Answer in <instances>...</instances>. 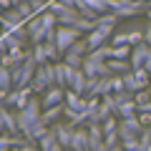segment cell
<instances>
[{
  "instance_id": "83f0119b",
  "label": "cell",
  "mask_w": 151,
  "mask_h": 151,
  "mask_svg": "<svg viewBox=\"0 0 151 151\" xmlns=\"http://www.w3.org/2000/svg\"><path fill=\"white\" fill-rule=\"evenodd\" d=\"M83 60L86 58H81V55H76V53H65L63 55V63H68L70 68H83Z\"/></svg>"
},
{
  "instance_id": "d6986e66",
  "label": "cell",
  "mask_w": 151,
  "mask_h": 151,
  "mask_svg": "<svg viewBox=\"0 0 151 151\" xmlns=\"http://www.w3.org/2000/svg\"><path fill=\"white\" fill-rule=\"evenodd\" d=\"M38 146H40V151H65L63 146L58 144V139H55V134H53V131H48V134H45L43 139L38 141Z\"/></svg>"
},
{
  "instance_id": "ac0fdd59",
  "label": "cell",
  "mask_w": 151,
  "mask_h": 151,
  "mask_svg": "<svg viewBox=\"0 0 151 151\" xmlns=\"http://www.w3.org/2000/svg\"><path fill=\"white\" fill-rule=\"evenodd\" d=\"M86 129H88V136H91V151L103 146V126L91 121V124H86Z\"/></svg>"
},
{
  "instance_id": "ba28073f",
  "label": "cell",
  "mask_w": 151,
  "mask_h": 151,
  "mask_svg": "<svg viewBox=\"0 0 151 151\" xmlns=\"http://www.w3.org/2000/svg\"><path fill=\"white\" fill-rule=\"evenodd\" d=\"M65 91L68 88H60V86H50L48 91L40 96V103H43V111L45 108H53V106H60L65 103Z\"/></svg>"
},
{
  "instance_id": "ffe728a7",
  "label": "cell",
  "mask_w": 151,
  "mask_h": 151,
  "mask_svg": "<svg viewBox=\"0 0 151 151\" xmlns=\"http://www.w3.org/2000/svg\"><path fill=\"white\" fill-rule=\"evenodd\" d=\"M108 70H111V76H124V73H129V70H134V68H131V60L111 58L108 60Z\"/></svg>"
},
{
  "instance_id": "8992f818",
  "label": "cell",
  "mask_w": 151,
  "mask_h": 151,
  "mask_svg": "<svg viewBox=\"0 0 151 151\" xmlns=\"http://www.w3.org/2000/svg\"><path fill=\"white\" fill-rule=\"evenodd\" d=\"M111 13H116L119 18H134L141 13H149V5L136 3V0H111Z\"/></svg>"
},
{
  "instance_id": "603a6c76",
  "label": "cell",
  "mask_w": 151,
  "mask_h": 151,
  "mask_svg": "<svg viewBox=\"0 0 151 151\" xmlns=\"http://www.w3.org/2000/svg\"><path fill=\"white\" fill-rule=\"evenodd\" d=\"M121 78H124V88H126V91H129V93H134V96H136V93L141 91V86H139V81H136L134 70H129V73H124V76H121Z\"/></svg>"
},
{
  "instance_id": "7bdbcfd3",
  "label": "cell",
  "mask_w": 151,
  "mask_h": 151,
  "mask_svg": "<svg viewBox=\"0 0 151 151\" xmlns=\"http://www.w3.org/2000/svg\"><path fill=\"white\" fill-rule=\"evenodd\" d=\"M136 3H144V5H149V8H151V0H136Z\"/></svg>"
},
{
  "instance_id": "74e56055",
  "label": "cell",
  "mask_w": 151,
  "mask_h": 151,
  "mask_svg": "<svg viewBox=\"0 0 151 151\" xmlns=\"http://www.w3.org/2000/svg\"><path fill=\"white\" fill-rule=\"evenodd\" d=\"M3 134H8V129H5V119H3V111H0V136Z\"/></svg>"
},
{
  "instance_id": "836d02e7",
  "label": "cell",
  "mask_w": 151,
  "mask_h": 151,
  "mask_svg": "<svg viewBox=\"0 0 151 151\" xmlns=\"http://www.w3.org/2000/svg\"><path fill=\"white\" fill-rule=\"evenodd\" d=\"M131 98H134V93H129V91L113 93V101H116V106H119V103H124V101H131Z\"/></svg>"
},
{
  "instance_id": "2e32d148",
  "label": "cell",
  "mask_w": 151,
  "mask_h": 151,
  "mask_svg": "<svg viewBox=\"0 0 151 151\" xmlns=\"http://www.w3.org/2000/svg\"><path fill=\"white\" fill-rule=\"evenodd\" d=\"M116 116H119V119H131V116H139V103H136V98L119 103V106H116Z\"/></svg>"
},
{
  "instance_id": "f35d334b",
  "label": "cell",
  "mask_w": 151,
  "mask_h": 151,
  "mask_svg": "<svg viewBox=\"0 0 151 151\" xmlns=\"http://www.w3.org/2000/svg\"><path fill=\"white\" fill-rule=\"evenodd\" d=\"M58 3H63L65 8H76V0H58Z\"/></svg>"
},
{
  "instance_id": "7dc6e473",
  "label": "cell",
  "mask_w": 151,
  "mask_h": 151,
  "mask_svg": "<svg viewBox=\"0 0 151 151\" xmlns=\"http://www.w3.org/2000/svg\"><path fill=\"white\" fill-rule=\"evenodd\" d=\"M149 131H151V126H149Z\"/></svg>"
},
{
  "instance_id": "f6af8a7d",
  "label": "cell",
  "mask_w": 151,
  "mask_h": 151,
  "mask_svg": "<svg viewBox=\"0 0 151 151\" xmlns=\"http://www.w3.org/2000/svg\"><path fill=\"white\" fill-rule=\"evenodd\" d=\"M3 58H5V50H3V48H0V63H3Z\"/></svg>"
},
{
  "instance_id": "9a60e30c",
  "label": "cell",
  "mask_w": 151,
  "mask_h": 151,
  "mask_svg": "<svg viewBox=\"0 0 151 151\" xmlns=\"http://www.w3.org/2000/svg\"><path fill=\"white\" fill-rule=\"evenodd\" d=\"M86 83H88V78H86V73H83V68H76L73 78H70L68 91H73V93H78V96L86 98Z\"/></svg>"
},
{
  "instance_id": "ab89813d",
  "label": "cell",
  "mask_w": 151,
  "mask_h": 151,
  "mask_svg": "<svg viewBox=\"0 0 151 151\" xmlns=\"http://www.w3.org/2000/svg\"><path fill=\"white\" fill-rule=\"evenodd\" d=\"M108 151H126V149H124V146H121V144H116V146H111V149H108Z\"/></svg>"
},
{
  "instance_id": "6da1fadb",
  "label": "cell",
  "mask_w": 151,
  "mask_h": 151,
  "mask_svg": "<svg viewBox=\"0 0 151 151\" xmlns=\"http://www.w3.org/2000/svg\"><path fill=\"white\" fill-rule=\"evenodd\" d=\"M40 116H43V103H40V96H33L30 103H28L23 111H15L18 131H20V136H25L28 131H30L38 121H40Z\"/></svg>"
},
{
  "instance_id": "cb8c5ba5",
  "label": "cell",
  "mask_w": 151,
  "mask_h": 151,
  "mask_svg": "<svg viewBox=\"0 0 151 151\" xmlns=\"http://www.w3.org/2000/svg\"><path fill=\"white\" fill-rule=\"evenodd\" d=\"M121 18L116 15V13H103V15H98V20H96V25H101V28H113L116 30V23H119Z\"/></svg>"
},
{
  "instance_id": "ee69618b",
  "label": "cell",
  "mask_w": 151,
  "mask_h": 151,
  "mask_svg": "<svg viewBox=\"0 0 151 151\" xmlns=\"http://www.w3.org/2000/svg\"><path fill=\"white\" fill-rule=\"evenodd\" d=\"M93 151H108V149H106V144H103V146H98V149H93Z\"/></svg>"
},
{
  "instance_id": "5bb4252c",
  "label": "cell",
  "mask_w": 151,
  "mask_h": 151,
  "mask_svg": "<svg viewBox=\"0 0 151 151\" xmlns=\"http://www.w3.org/2000/svg\"><path fill=\"white\" fill-rule=\"evenodd\" d=\"M149 55H151V48L146 43L134 45V50H131V68H144V63L149 60Z\"/></svg>"
},
{
  "instance_id": "c3c4849f",
  "label": "cell",
  "mask_w": 151,
  "mask_h": 151,
  "mask_svg": "<svg viewBox=\"0 0 151 151\" xmlns=\"http://www.w3.org/2000/svg\"><path fill=\"white\" fill-rule=\"evenodd\" d=\"M149 91H151V88H149Z\"/></svg>"
},
{
  "instance_id": "52a82bcc",
  "label": "cell",
  "mask_w": 151,
  "mask_h": 151,
  "mask_svg": "<svg viewBox=\"0 0 151 151\" xmlns=\"http://www.w3.org/2000/svg\"><path fill=\"white\" fill-rule=\"evenodd\" d=\"M83 73H86V78H106V76H111V70H108V63L93 60V58L86 55V60H83Z\"/></svg>"
},
{
  "instance_id": "3957f363",
  "label": "cell",
  "mask_w": 151,
  "mask_h": 151,
  "mask_svg": "<svg viewBox=\"0 0 151 151\" xmlns=\"http://www.w3.org/2000/svg\"><path fill=\"white\" fill-rule=\"evenodd\" d=\"M50 86H55V63L38 65L35 78H33V91H35V96H43Z\"/></svg>"
},
{
  "instance_id": "8fae6325",
  "label": "cell",
  "mask_w": 151,
  "mask_h": 151,
  "mask_svg": "<svg viewBox=\"0 0 151 151\" xmlns=\"http://www.w3.org/2000/svg\"><path fill=\"white\" fill-rule=\"evenodd\" d=\"M0 18H3V33H13L15 28L25 25V18L18 13V8H10V10L0 13Z\"/></svg>"
},
{
  "instance_id": "4fadbf2b",
  "label": "cell",
  "mask_w": 151,
  "mask_h": 151,
  "mask_svg": "<svg viewBox=\"0 0 151 151\" xmlns=\"http://www.w3.org/2000/svg\"><path fill=\"white\" fill-rule=\"evenodd\" d=\"M73 73H76V68H70L68 63H55V86H60V88H68L70 86V78H73Z\"/></svg>"
},
{
  "instance_id": "d590c367",
  "label": "cell",
  "mask_w": 151,
  "mask_h": 151,
  "mask_svg": "<svg viewBox=\"0 0 151 151\" xmlns=\"http://www.w3.org/2000/svg\"><path fill=\"white\" fill-rule=\"evenodd\" d=\"M18 151H40V146L38 144H23V146H18Z\"/></svg>"
},
{
  "instance_id": "1f68e13d",
  "label": "cell",
  "mask_w": 151,
  "mask_h": 151,
  "mask_svg": "<svg viewBox=\"0 0 151 151\" xmlns=\"http://www.w3.org/2000/svg\"><path fill=\"white\" fill-rule=\"evenodd\" d=\"M111 86H113V93L126 91V88H124V78H121V76H111Z\"/></svg>"
},
{
  "instance_id": "60d3db41",
  "label": "cell",
  "mask_w": 151,
  "mask_h": 151,
  "mask_svg": "<svg viewBox=\"0 0 151 151\" xmlns=\"http://www.w3.org/2000/svg\"><path fill=\"white\" fill-rule=\"evenodd\" d=\"M144 68H146V70H149V73H151V55H149V60H146V63H144Z\"/></svg>"
},
{
  "instance_id": "e0dca14e",
  "label": "cell",
  "mask_w": 151,
  "mask_h": 151,
  "mask_svg": "<svg viewBox=\"0 0 151 151\" xmlns=\"http://www.w3.org/2000/svg\"><path fill=\"white\" fill-rule=\"evenodd\" d=\"M63 111H65V103H60V106H53V108H45L43 116H40V121H43L45 126H53V124H58V119L63 116Z\"/></svg>"
},
{
  "instance_id": "d4e9b609",
  "label": "cell",
  "mask_w": 151,
  "mask_h": 151,
  "mask_svg": "<svg viewBox=\"0 0 151 151\" xmlns=\"http://www.w3.org/2000/svg\"><path fill=\"white\" fill-rule=\"evenodd\" d=\"M0 88L8 91V93L15 88V86H13V73H10V68H3V65H0Z\"/></svg>"
},
{
  "instance_id": "f546056e",
  "label": "cell",
  "mask_w": 151,
  "mask_h": 151,
  "mask_svg": "<svg viewBox=\"0 0 151 151\" xmlns=\"http://www.w3.org/2000/svg\"><path fill=\"white\" fill-rule=\"evenodd\" d=\"M139 144H141V151H146V149L151 146V131H149V129H144V131L139 134Z\"/></svg>"
},
{
  "instance_id": "484cf974",
  "label": "cell",
  "mask_w": 151,
  "mask_h": 151,
  "mask_svg": "<svg viewBox=\"0 0 151 151\" xmlns=\"http://www.w3.org/2000/svg\"><path fill=\"white\" fill-rule=\"evenodd\" d=\"M131 45H113V58L119 60H131Z\"/></svg>"
},
{
  "instance_id": "e575fe53",
  "label": "cell",
  "mask_w": 151,
  "mask_h": 151,
  "mask_svg": "<svg viewBox=\"0 0 151 151\" xmlns=\"http://www.w3.org/2000/svg\"><path fill=\"white\" fill-rule=\"evenodd\" d=\"M139 121H141V126H144V129H149V126H151V113L139 111Z\"/></svg>"
},
{
  "instance_id": "5b68a950",
  "label": "cell",
  "mask_w": 151,
  "mask_h": 151,
  "mask_svg": "<svg viewBox=\"0 0 151 151\" xmlns=\"http://www.w3.org/2000/svg\"><path fill=\"white\" fill-rule=\"evenodd\" d=\"M48 10L53 13L55 18H58V25H65V28H76V23L81 20V13H78V8H65L63 3H58V0H50Z\"/></svg>"
},
{
  "instance_id": "f1b7e54d",
  "label": "cell",
  "mask_w": 151,
  "mask_h": 151,
  "mask_svg": "<svg viewBox=\"0 0 151 151\" xmlns=\"http://www.w3.org/2000/svg\"><path fill=\"white\" fill-rule=\"evenodd\" d=\"M129 43H131V48L141 45L144 43V30H129Z\"/></svg>"
},
{
  "instance_id": "9c48e42d",
  "label": "cell",
  "mask_w": 151,
  "mask_h": 151,
  "mask_svg": "<svg viewBox=\"0 0 151 151\" xmlns=\"http://www.w3.org/2000/svg\"><path fill=\"white\" fill-rule=\"evenodd\" d=\"M50 131L55 134V139H58V144L63 146V149H70V144H73V131H76V126L73 124H53L50 126Z\"/></svg>"
},
{
  "instance_id": "bcb514c9",
  "label": "cell",
  "mask_w": 151,
  "mask_h": 151,
  "mask_svg": "<svg viewBox=\"0 0 151 151\" xmlns=\"http://www.w3.org/2000/svg\"><path fill=\"white\" fill-rule=\"evenodd\" d=\"M146 18H149V23H151V8H149V13H146Z\"/></svg>"
},
{
  "instance_id": "4dcf8cb0",
  "label": "cell",
  "mask_w": 151,
  "mask_h": 151,
  "mask_svg": "<svg viewBox=\"0 0 151 151\" xmlns=\"http://www.w3.org/2000/svg\"><path fill=\"white\" fill-rule=\"evenodd\" d=\"M111 45H131L129 43V33H113Z\"/></svg>"
},
{
  "instance_id": "4316f807",
  "label": "cell",
  "mask_w": 151,
  "mask_h": 151,
  "mask_svg": "<svg viewBox=\"0 0 151 151\" xmlns=\"http://www.w3.org/2000/svg\"><path fill=\"white\" fill-rule=\"evenodd\" d=\"M18 13H20V15L25 18V23H28V20H33V18H35V8H33L30 3H25V0H23L20 5H18Z\"/></svg>"
},
{
  "instance_id": "44dd1931",
  "label": "cell",
  "mask_w": 151,
  "mask_h": 151,
  "mask_svg": "<svg viewBox=\"0 0 151 151\" xmlns=\"http://www.w3.org/2000/svg\"><path fill=\"white\" fill-rule=\"evenodd\" d=\"M88 58H93V60H103V63H108V60L113 58V45H111V43H106V45H101L98 50H91V53H88Z\"/></svg>"
},
{
  "instance_id": "8d00e7d4",
  "label": "cell",
  "mask_w": 151,
  "mask_h": 151,
  "mask_svg": "<svg viewBox=\"0 0 151 151\" xmlns=\"http://www.w3.org/2000/svg\"><path fill=\"white\" fill-rule=\"evenodd\" d=\"M144 43H146V45L151 48V23L146 25V30H144Z\"/></svg>"
},
{
  "instance_id": "30bf717a",
  "label": "cell",
  "mask_w": 151,
  "mask_h": 151,
  "mask_svg": "<svg viewBox=\"0 0 151 151\" xmlns=\"http://www.w3.org/2000/svg\"><path fill=\"white\" fill-rule=\"evenodd\" d=\"M28 33H30V43H33V45H40V43H45V35H48V28L43 25L40 15H35L33 20H28Z\"/></svg>"
},
{
  "instance_id": "7a4b0ae2",
  "label": "cell",
  "mask_w": 151,
  "mask_h": 151,
  "mask_svg": "<svg viewBox=\"0 0 151 151\" xmlns=\"http://www.w3.org/2000/svg\"><path fill=\"white\" fill-rule=\"evenodd\" d=\"M35 70H38V63L33 58V53L25 58V63H18L10 68L13 73V86L15 88H25V86H33V78H35Z\"/></svg>"
},
{
  "instance_id": "7402d4cb",
  "label": "cell",
  "mask_w": 151,
  "mask_h": 151,
  "mask_svg": "<svg viewBox=\"0 0 151 151\" xmlns=\"http://www.w3.org/2000/svg\"><path fill=\"white\" fill-rule=\"evenodd\" d=\"M33 58H35V63L38 65H45V63H50V53H48V45L45 43H40V45H33Z\"/></svg>"
},
{
  "instance_id": "b9f144b4",
  "label": "cell",
  "mask_w": 151,
  "mask_h": 151,
  "mask_svg": "<svg viewBox=\"0 0 151 151\" xmlns=\"http://www.w3.org/2000/svg\"><path fill=\"white\" fill-rule=\"evenodd\" d=\"M5 96H8V91H3V88H0V103L5 101Z\"/></svg>"
},
{
  "instance_id": "7c38bea8",
  "label": "cell",
  "mask_w": 151,
  "mask_h": 151,
  "mask_svg": "<svg viewBox=\"0 0 151 151\" xmlns=\"http://www.w3.org/2000/svg\"><path fill=\"white\" fill-rule=\"evenodd\" d=\"M70 151H91V136H88L86 126H78L73 131V144H70Z\"/></svg>"
},
{
  "instance_id": "277c9868",
  "label": "cell",
  "mask_w": 151,
  "mask_h": 151,
  "mask_svg": "<svg viewBox=\"0 0 151 151\" xmlns=\"http://www.w3.org/2000/svg\"><path fill=\"white\" fill-rule=\"evenodd\" d=\"M78 40H83V33L78 30V28H65V25H58V28H55V45H58V50H60L63 55L68 53Z\"/></svg>"
},
{
  "instance_id": "d6a6232c",
  "label": "cell",
  "mask_w": 151,
  "mask_h": 151,
  "mask_svg": "<svg viewBox=\"0 0 151 151\" xmlns=\"http://www.w3.org/2000/svg\"><path fill=\"white\" fill-rule=\"evenodd\" d=\"M134 98H136V103H139V106H144V103L151 101V91H139Z\"/></svg>"
}]
</instances>
